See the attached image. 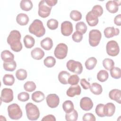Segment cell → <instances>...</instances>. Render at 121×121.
Segmentation results:
<instances>
[{
	"mask_svg": "<svg viewBox=\"0 0 121 121\" xmlns=\"http://www.w3.org/2000/svg\"><path fill=\"white\" fill-rule=\"evenodd\" d=\"M21 37L20 32L17 30H12L8 36L7 42L14 52H19L22 50V44L20 42Z\"/></svg>",
	"mask_w": 121,
	"mask_h": 121,
	"instance_id": "1",
	"label": "cell"
},
{
	"mask_svg": "<svg viewBox=\"0 0 121 121\" xmlns=\"http://www.w3.org/2000/svg\"><path fill=\"white\" fill-rule=\"evenodd\" d=\"M29 33L37 37L43 36L45 33V29L43 22L39 19L34 20L28 28Z\"/></svg>",
	"mask_w": 121,
	"mask_h": 121,
	"instance_id": "2",
	"label": "cell"
},
{
	"mask_svg": "<svg viewBox=\"0 0 121 121\" xmlns=\"http://www.w3.org/2000/svg\"><path fill=\"white\" fill-rule=\"evenodd\" d=\"M26 111L27 117L31 121H36L40 116V112L38 107L32 103H28L26 105Z\"/></svg>",
	"mask_w": 121,
	"mask_h": 121,
	"instance_id": "3",
	"label": "cell"
},
{
	"mask_svg": "<svg viewBox=\"0 0 121 121\" xmlns=\"http://www.w3.org/2000/svg\"><path fill=\"white\" fill-rule=\"evenodd\" d=\"M9 117L12 120H19L22 116V112L20 106L17 104H12L8 107Z\"/></svg>",
	"mask_w": 121,
	"mask_h": 121,
	"instance_id": "4",
	"label": "cell"
},
{
	"mask_svg": "<svg viewBox=\"0 0 121 121\" xmlns=\"http://www.w3.org/2000/svg\"><path fill=\"white\" fill-rule=\"evenodd\" d=\"M102 34L97 29H92L89 33V43L92 47L97 46L101 39Z\"/></svg>",
	"mask_w": 121,
	"mask_h": 121,
	"instance_id": "5",
	"label": "cell"
},
{
	"mask_svg": "<svg viewBox=\"0 0 121 121\" xmlns=\"http://www.w3.org/2000/svg\"><path fill=\"white\" fill-rule=\"evenodd\" d=\"M68 69L77 74H80L83 71V66L81 62L75 61L73 60H70L66 63Z\"/></svg>",
	"mask_w": 121,
	"mask_h": 121,
	"instance_id": "6",
	"label": "cell"
},
{
	"mask_svg": "<svg viewBox=\"0 0 121 121\" xmlns=\"http://www.w3.org/2000/svg\"><path fill=\"white\" fill-rule=\"evenodd\" d=\"M68 46L64 43H60L55 47L54 54L56 58L62 60L66 58L68 53Z\"/></svg>",
	"mask_w": 121,
	"mask_h": 121,
	"instance_id": "7",
	"label": "cell"
},
{
	"mask_svg": "<svg viewBox=\"0 0 121 121\" xmlns=\"http://www.w3.org/2000/svg\"><path fill=\"white\" fill-rule=\"evenodd\" d=\"M106 50L108 55L112 57L117 56L120 52V48L118 43L114 40L109 41L106 45Z\"/></svg>",
	"mask_w": 121,
	"mask_h": 121,
	"instance_id": "8",
	"label": "cell"
},
{
	"mask_svg": "<svg viewBox=\"0 0 121 121\" xmlns=\"http://www.w3.org/2000/svg\"><path fill=\"white\" fill-rule=\"evenodd\" d=\"M52 7L48 6L45 0H41L38 4V15L42 18L48 17L51 13Z\"/></svg>",
	"mask_w": 121,
	"mask_h": 121,
	"instance_id": "9",
	"label": "cell"
},
{
	"mask_svg": "<svg viewBox=\"0 0 121 121\" xmlns=\"http://www.w3.org/2000/svg\"><path fill=\"white\" fill-rule=\"evenodd\" d=\"M0 100L5 103H9L13 100V92L10 88H4L1 92Z\"/></svg>",
	"mask_w": 121,
	"mask_h": 121,
	"instance_id": "10",
	"label": "cell"
},
{
	"mask_svg": "<svg viewBox=\"0 0 121 121\" xmlns=\"http://www.w3.org/2000/svg\"><path fill=\"white\" fill-rule=\"evenodd\" d=\"M46 100L48 106L51 108L57 107L60 103V98L55 94L48 95L46 97Z\"/></svg>",
	"mask_w": 121,
	"mask_h": 121,
	"instance_id": "11",
	"label": "cell"
},
{
	"mask_svg": "<svg viewBox=\"0 0 121 121\" xmlns=\"http://www.w3.org/2000/svg\"><path fill=\"white\" fill-rule=\"evenodd\" d=\"M61 33L65 36H69L73 32V26L72 23L69 21H63L61 24Z\"/></svg>",
	"mask_w": 121,
	"mask_h": 121,
	"instance_id": "12",
	"label": "cell"
},
{
	"mask_svg": "<svg viewBox=\"0 0 121 121\" xmlns=\"http://www.w3.org/2000/svg\"><path fill=\"white\" fill-rule=\"evenodd\" d=\"M121 0H109L105 4L106 9L111 13H115L119 10V6L121 5Z\"/></svg>",
	"mask_w": 121,
	"mask_h": 121,
	"instance_id": "13",
	"label": "cell"
},
{
	"mask_svg": "<svg viewBox=\"0 0 121 121\" xmlns=\"http://www.w3.org/2000/svg\"><path fill=\"white\" fill-rule=\"evenodd\" d=\"M86 21L88 25L91 26H96L98 23V17L93 11H89L86 17Z\"/></svg>",
	"mask_w": 121,
	"mask_h": 121,
	"instance_id": "14",
	"label": "cell"
},
{
	"mask_svg": "<svg viewBox=\"0 0 121 121\" xmlns=\"http://www.w3.org/2000/svg\"><path fill=\"white\" fill-rule=\"evenodd\" d=\"M80 106L83 110L88 111L93 108V103L89 97H84L80 101Z\"/></svg>",
	"mask_w": 121,
	"mask_h": 121,
	"instance_id": "15",
	"label": "cell"
},
{
	"mask_svg": "<svg viewBox=\"0 0 121 121\" xmlns=\"http://www.w3.org/2000/svg\"><path fill=\"white\" fill-rule=\"evenodd\" d=\"M81 92V89L79 85H76L71 86L68 89L66 92L67 95L70 97H73L75 95H79Z\"/></svg>",
	"mask_w": 121,
	"mask_h": 121,
	"instance_id": "16",
	"label": "cell"
},
{
	"mask_svg": "<svg viewBox=\"0 0 121 121\" xmlns=\"http://www.w3.org/2000/svg\"><path fill=\"white\" fill-rule=\"evenodd\" d=\"M104 33L106 38H110L114 36L119 35L120 30L119 28H115L113 26L107 27L104 29Z\"/></svg>",
	"mask_w": 121,
	"mask_h": 121,
	"instance_id": "17",
	"label": "cell"
},
{
	"mask_svg": "<svg viewBox=\"0 0 121 121\" xmlns=\"http://www.w3.org/2000/svg\"><path fill=\"white\" fill-rule=\"evenodd\" d=\"M115 111V106L112 103H108L104 107V112L105 116H112Z\"/></svg>",
	"mask_w": 121,
	"mask_h": 121,
	"instance_id": "18",
	"label": "cell"
},
{
	"mask_svg": "<svg viewBox=\"0 0 121 121\" xmlns=\"http://www.w3.org/2000/svg\"><path fill=\"white\" fill-rule=\"evenodd\" d=\"M109 97L111 100L116 101L119 104H121V91L120 89L111 90L109 93Z\"/></svg>",
	"mask_w": 121,
	"mask_h": 121,
	"instance_id": "19",
	"label": "cell"
},
{
	"mask_svg": "<svg viewBox=\"0 0 121 121\" xmlns=\"http://www.w3.org/2000/svg\"><path fill=\"white\" fill-rule=\"evenodd\" d=\"M31 55L34 59L40 60L44 56V52L40 48L36 47L31 51Z\"/></svg>",
	"mask_w": 121,
	"mask_h": 121,
	"instance_id": "20",
	"label": "cell"
},
{
	"mask_svg": "<svg viewBox=\"0 0 121 121\" xmlns=\"http://www.w3.org/2000/svg\"><path fill=\"white\" fill-rule=\"evenodd\" d=\"M16 21L19 25L26 26L29 22V17L25 13H19L16 17Z\"/></svg>",
	"mask_w": 121,
	"mask_h": 121,
	"instance_id": "21",
	"label": "cell"
},
{
	"mask_svg": "<svg viewBox=\"0 0 121 121\" xmlns=\"http://www.w3.org/2000/svg\"><path fill=\"white\" fill-rule=\"evenodd\" d=\"M41 46L46 51L50 50L53 46V42L50 37H46L40 42Z\"/></svg>",
	"mask_w": 121,
	"mask_h": 121,
	"instance_id": "22",
	"label": "cell"
},
{
	"mask_svg": "<svg viewBox=\"0 0 121 121\" xmlns=\"http://www.w3.org/2000/svg\"><path fill=\"white\" fill-rule=\"evenodd\" d=\"M1 58L5 62H10L14 60V55L9 50H4L1 53Z\"/></svg>",
	"mask_w": 121,
	"mask_h": 121,
	"instance_id": "23",
	"label": "cell"
},
{
	"mask_svg": "<svg viewBox=\"0 0 121 121\" xmlns=\"http://www.w3.org/2000/svg\"><path fill=\"white\" fill-rule=\"evenodd\" d=\"M70 76L69 73L67 71H61L58 74V79L60 83L63 85L68 84V79Z\"/></svg>",
	"mask_w": 121,
	"mask_h": 121,
	"instance_id": "24",
	"label": "cell"
},
{
	"mask_svg": "<svg viewBox=\"0 0 121 121\" xmlns=\"http://www.w3.org/2000/svg\"><path fill=\"white\" fill-rule=\"evenodd\" d=\"M23 42L25 47L27 49H30L32 48L35 43V40L34 38L28 35L25 36L24 37Z\"/></svg>",
	"mask_w": 121,
	"mask_h": 121,
	"instance_id": "25",
	"label": "cell"
},
{
	"mask_svg": "<svg viewBox=\"0 0 121 121\" xmlns=\"http://www.w3.org/2000/svg\"><path fill=\"white\" fill-rule=\"evenodd\" d=\"M90 91L95 95H100L103 91L102 86L97 83H92L89 87Z\"/></svg>",
	"mask_w": 121,
	"mask_h": 121,
	"instance_id": "26",
	"label": "cell"
},
{
	"mask_svg": "<svg viewBox=\"0 0 121 121\" xmlns=\"http://www.w3.org/2000/svg\"><path fill=\"white\" fill-rule=\"evenodd\" d=\"M32 99L35 103H40L45 99L44 94L41 91H35L32 94Z\"/></svg>",
	"mask_w": 121,
	"mask_h": 121,
	"instance_id": "27",
	"label": "cell"
},
{
	"mask_svg": "<svg viewBox=\"0 0 121 121\" xmlns=\"http://www.w3.org/2000/svg\"><path fill=\"white\" fill-rule=\"evenodd\" d=\"M33 5L32 1L29 0H22L20 3V7L22 10L26 11L30 10L33 8Z\"/></svg>",
	"mask_w": 121,
	"mask_h": 121,
	"instance_id": "28",
	"label": "cell"
},
{
	"mask_svg": "<svg viewBox=\"0 0 121 121\" xmlns=\"http://www.w3.org/2000/svg\"><path fill=\"white\" fill-rule=\"evenodd\" d=\"M97 60L95 58L92 57L89 58L85 62V65L86 69L88 70H92L95 67L97 63Z\"/></svg>",
	"mask_w": 121,
	"mask_h": 121,
	"instance_id": "29",
	"label": "cell"
},
{
	"mask_svg": "<svg viewBox=\"0 0 121 121\" xmlns=\"http://www.w3.org/2000/svg\"><path fill=\"white\" fill-rule=\"evenodd\" d=\"M2 81L5 85L11 86L15 82V78L13 75L7 74L3 76Z\"/></svg>",
	"mask_w": 121,
	"mask_h": 121,
	"instance_id": "30",
	"label": "cell"
},
{
	"mask_svg": "<svg viewBox=\"0 0 121 121\" xmlns=\"http://www.w3.org/2000/svg\"><path fill=\"white\" fill-rule=\"evenodd\" d=\"M3 67L5 70L12 72L14 71L16 69L17 63L14 60L8 62H4L3 64Z\"/></svg>",
	"mask_w": 121,
	"mask_h": 121,
	"instance_id": "31",
	"label": "cell"
},
{
	"mask_svg": "<svg viewBox=\"0 0 121 121\" xmlns=\"http://www.w3.org/2000/svg\"><path fill=\"white\" fill-rule=\"evenodd\" d=\"M62 108L66 113H69L74 109V106L71 101L66 100L62 104Z\"/></svg>",
	"mask_w": 121,
	"mask_h": 121,
	"instance_id": "32",
	"label": "cell"
},
{
	"mask_svg": "<svg viewBox=\"0 0 121 121\" xmlns=\"http://www.w3.org/2000/svg\"><path fill=\"white\" fill-rule=\"evenodd\" d=\"M78 118V113L74 109L70 112L66 113L65 119L67 121H76Z\"/></svg>",
	"mask_w": 121,
	"mask_h": 121,
	"instance_id": "33",
	"label": "cell"
},
{
	"mask_svg": "<svg viewBox=\"0 0 121 121\" xmlns=\"http://www.w3.org/2000/svg\"><path fill=\"white\" fill-rule=\"evenodd\" d=\"M109 77L108 72L105 70H100L97 74V78L100 82H104L107 80Z\"/></svg>",
	"mask_w": 121,
	"mask_h": 121,
	"instance_id": "34",
	"label": "cell"
},
{
	"mask_svg": "<svg viewBox=\"0 0 121 121\" xmlns=\"http://www.w3.org/2000/svg\"><path fill=\"white\" fill-rule=\"evenodd\" d=\"M43 63L44 65L47 68H52L56 63V60L52 56H47L44 59Z\"/></svg>",
	"mask_w": 121,
	"mask_h": 121,
	"instance_id": "35",
	"label": "cell"
},
{
	"mask_svg": "<svg viewBox=\"0 0 121 121\" xmlns=\"http://www.w3.org/2000/svg\"><path fill=\"white\" fill-rule=\"evenodd\" d=\"M75 27L77 31L80 32L82 35L86 33L87 29L86 24L83 21L78 22L76 25Z\"/></svg>",
	"mask_w": 121,
	"mask_h": 121,
	"instance_id": "36",
	"label": "cell"
},
{
	"mask_svg": "<svg viewBox=\"0 0 121 121\" xmlns=\"http://www.w3.org/2000/svg\"><path fill=\"white\" fill-rule=\"evenodd\" d=\"M27 73L26 71L23 69H20L17 70L16 72V77L19 80H24L26 78Z\"/></svg>",
	"mask_w": 121,
	"mask_h": 121,
	"instance_id": "37",
	"label": "cell"
},
{
	"mask_svg": "<svg viewBox=\"0 0 121 121\" xmlns=\"http://www.w3.org/2000/svg\"><path fill=\"white\" fill-rule=\"evenodd\" d=\"M36 86L34 82L32 81H28L26 82L24 85V89L29 92H32L35 91L36 89Z\"/></svg>",
	"mask_w": 121,
	"mask_h": 121,
	"instance_id": "38",
	"label": "cell"
},
{
	"mask_svg": "<svg viewBox=\"0 0 121 121\" xmlns=\"http://www.w3.org/2000/svg\"><path fill=\"white\" fill-rule=\"evenodd\" d=\"M110 74L112 78L115 79H119L121 77V70L119 67H113L110 69Z\"/></svg>",
	"mask_w": 121,
	"mask_h": 121,
	"instance_id": "39",
	"label": "cell"
},
{
	"mask_svg": "<svg viewBox=\"0 0 121 121\" xmlns=\"http://www.w3.org/2000/svg\"><path fill=\"white\" fill-rule=\"evenodd\" d=\"M103 65L107 70H110L114 66V62L112 59L105 58L103 60Z\"/></svg>",
	"mask_w": 121,
	"mask_h": 121,
	"instance_id": "40",
	"label": "cell"
},
{
	"mask_svg": "<svg viewBox=\"0 0 121 121\" xmlns=\"http://www.w3.org/2000/svg\"><path fill=\"white\" fill-rule=\"evenodd\" d=\"M69 16L71 19L75 21H78L82 18V14L81 12L76 10H72L70 13Z\"/></svg>",
	"mask_w": 121,
	"mask_h": 121,
	"instance_id": "41",
	"label": "cell"
},
{
	"mask_svg": "<svg viewBox=\"0 0 121 121\" xmlns=\"http://www.w3.org/2000/svg\"><path fill=\"white\" fill-rule=\"evenodd\" d=\"M58 21L55 19H50L47 22V26L51 30H55L58 27Z\"/></svg>",
	"mask_w": 121,
	"mask_h": 121,
	"instance_id": "42",
	"label": "cell"
},
{
	"mask_svg": "<svg viewBox=\"0 0 121 121\" xmlns=\"http://www.w3.org/2000/svg\"><path fill=\"white\" fill-rule=\"evenodd\" d=\"M79 81V78L77 75H70L68 79V83L71 86L78 85Z\"/></svg>",
	"mask_w": 121,
	"mask_h": 121,
	"instance_id": "43",
	"label": "cell"
},
{
	"mask_svg": "<svg viewBox=\"0 0 121 121\" xmlns=\"http://www.w3.org/2000/svg\"><path fill=\"white\" fill-rule=\"evenodd\" d=\"M104 104H98L95 108V112L97 115L100 117H104L105 115L104 112Z\"/></svg>",
	"mask_w": 121,
	"mask_h": 121,
	"instance_id": "44",
	"label": "cell"
},
{
	"mask_svg": "<svg viewBox=\"0 0 121 121\" xmlns=\"http://www.w3.org/2000/svg\"><path fill=\"white\" fill-rule=\"evenodd\" d=\"M17 99L21 102L27 101L29 99V95L26 92H21L18 94Z\"/></svg>",
	"mask_w": 121,
	"mask_h": 121,
	"instance_id": "45",
	"label": "cell"
},
{
	"mask_svg": "<svg viewBox=\"0 0 121 121\" xmlns=\"http://www.w3.org/2000/svg\"><path fill=\"white\" fill-rule=\"evenodd\" d=\"M72 38L75 42L79 43L83 39V35L78 31H76L72 35Z\"/></svg>",
	"mask_w": 121,
	"mask_h": 121,
	"instance_id": "46",
	"label": "cell"
},
{
	"mask_svg": "<svg viewBox=\"0 0 121 121\" xmlns=\"http://www.w3.org/2000/svg\"><path fill=\"white\" fill-rule=\"evenodd\" d=\"M92 11H94L98 17H100L103 13V9L101 5H96L93 6Z\"/></svg>",
	"mask_w": 121,
	"mask_h": 121,
	"instance_id": "47",
	"label": "cell"
},
{
	"mask_svg": "<svg viewBox=\"0 0 121 121\" xmlns=\"http://www.w3.org/2000/svg\"><path fill=\"white\" fill-rule=\"evenodd\" d=\"M82 120L84 121H95L96 119L93 113H86L83 116Z\"/></svg>",
	"mask_w": 121,
	"mask_h": 121,
	"instance_id": "48",
	"label": "cell"
},
{
	"mask_svg": "<svg viewBox=\"0 0 121 121\" xmlns=\"http://www.w3.org/2000/svg\"><path fill=\"white\" fill-rule=\"evenodd\" d=\"M80 84L83 88L85 90L89 89L90 86V83L87 81L85 78H82L80 80Z\"/></svg>",
	"mask_w": 121,
	"mask_h": 121,
	"instance_id": "49",
	"label": "cell"
},
{
	"mask_svg": "<svg viewBox=\"0 0 121 121\" xmlns=\"http://www.w3.org/2000/svg\"><path fill=\"white\" fill-rule=\"evenodd\" d=\"M56 118L55 116L52 114H48L44 116L42 121H55Z\"/></svg>",
	"mask_w": 121,
	"mask_h": 121,
	"instance_id": "50",
	"label": "cell"
},
{
	"mask_svg": "<svg viewBox=\"0 0 121 121\" xmlns=\"http://www.w3.org/2000/svg\"><path fill=\"white\" fill-rule=\"evenodd\" d=\"M114 24L118 26H121V15L119 14L115 16L114 19Z\"/></svg>",
	"mask_w": 121,
	"mask_h": 121,
	"instance_id": "51",
	"label": "cell"
},
{
	"mask_svg": "<svg viewBox=\"0 0 121 121\" xmlns=\"http://www.w3.org/2000/svg\"><path fill=\"white\" fill-rule=\"evenodd\" d=\"M45 1L48 6L51 7L55 6L58 2L57 0H45Z\"/></svg>",
	"mask_w": 121,
	"mask_h": 121,
	"instance_id": "52",
	"label": "cell"
}]
</instances>
